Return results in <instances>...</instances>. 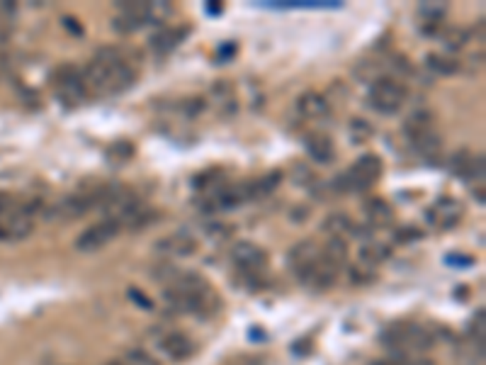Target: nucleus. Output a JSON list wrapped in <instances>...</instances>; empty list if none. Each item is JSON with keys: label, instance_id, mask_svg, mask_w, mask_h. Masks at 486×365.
Returning <instances> with one entry per match:
<instances>
[{"label": "nucleus", "instance_id": "1", "mask_svg": "<svg viewBox=\"0 0 486 365\" xmlns=\"http://www.w3.org/2000/svg\"><path fill=\"white\" fill-rule=\"evenodd\" d=\"M379 341L387 353H404V356H423L433 349V336L413 322L392 324L389 329H384Z\"/></svg>", "mask_w": 486, "mask_h": 365}, {"label": "nucleus", "instance_id": "2", "mask_svg": "<svg viewBox=\"0 0 486 365\" xmlns=\"http://www.w3.org/2000/svg\"><path fill=\"white\" fill-rule=\"evenodd\" d=\"M382 170H384V163L377 154H363L346 173L336 175L334 190L336 192H365L379 180Z\"/></svg>", "mask_w": 486, "mask_h": 365}, {"label": "nucleus", "instance_id": "3", "mask_svg": "<svg viewBox=\"0 0 486 365\" xmlns=\"http://www.w3.org/2000/svg\"><path fill=\"white\" fill-rule=\"evenodd\" d=\"M95 61H98L100 66L108 71L110 96L124 93L127 88L134 86V81H136V66H134L132 58H129L127 51L120 49V46H103V49L95 54Z\"/></svg>", "mask_w": 486, "mask_h": 365}, {"label": "nucleus", "instance_id": "4", "mask_svg": "<svg viewBox=\"0 0 486 365\" xmlns=\"http://www.w3.org/2000/svg\"><path fill=\"white\" fill-rule=\"evenodd\" d=\"M408 96V88L401 83L394 76H379L375 83H370V93H367V103L372 110L382 115H394L401 110L404 100Z\"/></svg>", "mask_w": 486, "mask_h": 365}, {"label": "nucleus", "instance_id": "5", "mask_svg": "<svg viewBox=\"0 0 486 365\" xmlns=\"http://www.w3.org/2000/svg\"><path fill=\"white\" fill-rule=\"evenodd\" d=\"M231 261L236 266V273L243 280H260V275L268 268V253L265 249H260L253 241H241L231 249Z\"/></svg>", "mask_w": 486, "mask_h": 365}, {"label": "nucleus", "instance_id": "6", "mask_svg": "<svg viewBox=\"0 0 486 365\" xmlns=\"http://www.w3.org/2000/svg\"><path fill=\"white\" fill-rule=\"evenodd\" d=\"M54 91L58 100H61L63 105H68V108H76V105H81L83 100H86V86H83V76H81V68L78 66H71V63H63V66H58L54 71Z\"/></svg>", "mask_w": 486, "mask_h": 365}, {"label": "nucleus", "instance_id": "7", "mask_svg": "<svg viewBox=\"0 0 486 365\" xmlns=\"http://www.w3.org/2000/svg\"><path fill=\"white\" fill-rule=\"evenodd\" d=\"M319 258H321V246H319L316 241L314 239L297 241L287 253V268L292 270L294 278L301 282L314 270V266L319 263Z\"/></svg>", "mask_w": 486, "mask_h": 365}, {"label": "nucleus", "instance_id": "8", "mask_svg": "<svg viewBox=\"0 0 486 365\" xmlns=\"http://www.w3.org/2000/svg\"><path fill=\"white\" fill-rule=\"evenodd\" d=\"M122 232V227L117 225L115 220H103L98 225L88 227L86 232H81V237L76 239V251L81 253H95L100 251L103 246H108L117 234Z\"/></svg>", "mask_w": 486, "mask_h": 365}, {"label": "nucleus", "instance_id": "9", "mask_svg": "<svg viewBox=\"0 0 486 365\" xmlns=\"http://www.w3.org/2000/svg\"><path fill=\"white\" fill-rule=\"evenodd\" d=\"M158 351H161L168 361L182 363V361H187V358H192L195 341L182 331H168L158 339Z\"/></svg>", "mask_w": 486, "mask_h": 365}, {"label": "nucleus", "instance_id": "10", "mask_svg": "<svg viewBox=\"0 0 486 365\" xmlns=\"http://www.w3.org/2000/svg\"><path fill=\"white\" fill-rule=\"evenodd\" d=\"M425 220L435 229H453L462 220V205L453 197H440L425 212Z\"/></svg>", "mask_w": 486, "mask_h": 365}, {"label": "nucleus", "instance_id": "11", "mask_svg": "<svg viewBox=\"0 0 486 365\" xmlns=\"http://www.w3.org/2000/svg\"><path fill=\"white\" fill-rule=\"evenodd\" d=\"M197 249H200L197 239L190 237V234H170V237H165L156 244V251L161 256H173V258H190L197 253Z\"/></svg>", "mask_w": 486, "mask_h": 365}, {"label": "nucleus", "instance_id": "12", "mask_svg": "<svg viewBox=\"0 0 486 365\" xmlns=\"http://www.w3.org/2000/svg\"><path fill=\"white\" fill-rule=\"evenodd\" d=\"M450 170L465 182L484 178V156H472L467 149H462L460 154H455L453 161H450Z\"/></svg>", "mask_w": 486, "mask_h": 365}, {"label": "nucleus", "instance_id": "13", "mask_svg": "<svg viewBox=\"0 0 486 365\" xmlns=\"http://www.w3.org/2000/svg\"><path fill=\"white\" fill-rule=\"evenodd\" d=\"M304 149L306 154H309L316 163H324V166H329V163H334L336 158V144L334 139L329 137V134H306L304 137Z\"/></svg>", "mask_w": 486, "mask_h": 365}, {"label": "nucleus", "instance_id": "14", "mask_svg": "<svg viewBox=\"0 0 486 365\" xmlns=\"http://www.w3.org/2000/svg\"><path fill=\"white\" fill-rule=\"evenodd\" d=\"M433 127H435V115L430 110H416V113H411L404 120V134L408 137V141H416L425 137V134L435 132Z\"/></svg>", "mask_w": 486, "mask_h": 365}, {"label": "nucleus", "instance_id": "15", "mask_svg": "<svg viewBox=\"0 0 486 365\" xmlns=\"http://www.w3.org/2000/svg\"><path fill=\"white\" fill-rule=\"evenodd\" d=\"M297 110L301 117H309V120H321L331 113V105L321 93H304L297 100Z\"/></svg>", "mask_w": 486, "mask_h": 365}, {"label": "nucleus", "instance_id": "16", "mask_svg": "<svg viewBox=\"0 0 486 365\" xmlns=\"http://www.w3.org/2000/svg\"><path fill=\"white\" fill-rule=\"evenodd\" d=\"M185 34H187V29H182V27H165L151 37V49L156 51L158 56L168 54V51H173L175 46L185 39Z\"/></svg>", "mask_w": 486, "mask_h": 365}, {"label": "nucleus", "instance_id": "17", "mask_svg": "<svg viewBox=\"0 0 486 365\" xmlns=\"http://www.w3.org/2000/svg\"><path fill=\"white\" fill-rule=\"evenodd\" d=\"M363 207H365L367 220H370L372 225H379V227L392 225V220H394V207H392V205H389L384 197H367Z\"/></svg>", "mask_w": 486, "mask_h": 365}, {"label": "nucleus", "instance_id": "18", "mask_svg": "<svg viewBox=\"0 0 486 365\" xmlns=\"http://www.w3.org/2000/svg\"><path fill=\"white\" fill-rule=\"evenodd\" d=\"M360 266L363 268H367V270H375V268H379L382 266L384 261H389V256H392V253H389V249L384 244H379V241H365L363 244V249H360Z\"/></svg>", "mask_w": 486, "mask_h": 365}, {"label": "nucleus", "instance_id": "19", "mask_svg": "<svg viewBox=\"0 0 486 365\" xmlns=\"http://www.w3.org/2000/svg\"><path fill=\"white\" fill-rule=\"evenodd\" d=\"M324 261H329L331 266L341 270L348 263V241L343 237H329L326 246L321 249Z\"/></svg>", "mask_w": 486, "mask_h": 365}, {"label": "nucleus", "instance_id": "20", "mask_svg": "<svg viewBox=\"0 0 486 365\" xmlns=\"http://www.w3.org/2000/svg\"><path fill=\"white\" fill-rule=\"evenodd\" d=\"M425 66H428L433 73L438 76H455L460 71V61L448 54H438V51H430L425 56Z\"/></svg>", "mask_w": 486, "mask_h": 365}, {"label": "nucleus", "instance_id": "21", "mask_svg": "<svg viewBox=\"0 0 486 365\" xmlns=\"http://www.w3.org/2000/svg\"><path fill=\"white\" fill-rule=\"evenodd\" d=\"M324 232L331 234V237H348V234L355 232V225L348 215H343V212H334V215L326 217Z\"/></svg>", "mask_w": 486, "mask_h": 365}, {"label": "nucleus", "instance_id": "22", "mask_svg": "<svg viewBox=\"0 0 486 365\" xmlns=\"http://www.w3.org/2000/svg\"><path fill=\"white\" fill-rule=\"evenodd\" d=\"M280 180H282L280 170H272V173H268L265 178H260L256 182H248V195H251V200H258V197L270 195V192L275 190L277 185H280Z\"/></svg>", "mask_w": 486, "mask_h": 365}, {"label": "nucleus", "instance_id": "23", "mask_svg": "<svg viewBox=\"0 0 486 365\" xmlns=\"http://www.w3.org/2000/svg\"><path fill=\"white\" fill-rule=\"evenodd\" d=\"M413 144V149L418 151L420 156H425V158H435V156H440V149H443V141L440 137H438L435 132H430V134H425V137H420L416 141H411Z\"/></svg>", "mask_w": 486, "mask_h": 365}, {"label": "nucleus", "instance_id": "24", "mask_svg": "<svg viewBox=\"0 0 486 365\" xmlns=\"http://www.w3.org/2000/svg\"><path fill=\"white\" fill-rule=\"evenodd\" d=\"M467 42H470V34H467V29H462V27H450L443 32V44H445V49H450V51L465 49Z\"/></svg>", "mask_w": 486, "mask_h": 365}, {"label": "nucleus", "instance_id": "25", "mask_svg": "<svg viewBox=\"0 0 486 365\" xmlns=\"http://www.w3.org/2000/svg\"><path fill=\"white\" fill-rule=\"evenodd\" d=\"M134 144H129L127 139H120V141H115V144L110 146L108 149V156L112 158V161H120V163H124V161H129V158L134 156Z\"/></svg>", "mask_w": 486, "mask_h": 365}, {"label": "nucleus", "instance_id": "26", "mask_svg": "<svg viewBox=\"0 0 486 365\" xmlns=\"http://www.w3.org/2000/svg\"><path fill=\"white\" fill-rule=\"evenodd\" d=\"M124 361L129 365H161L149 351H144V349H129L124 353Z\"/></svg>", "mask_w": 486, "mask_h": 365}, {"label": "nucleus", "instance_id": "27", "mask_svg": "<svg viewBox=\"0 0 486 365\" xmlns=\"http://www.w3.org/2000/svg\"><path fill=\"white\" fill-rule=\"evenodd\" d=\"M394 239H396V244H411V241L423 239V232H420L418 227H413V225L399 227V229L394 232Z\"/></svg>", "mask_w": 486, "mask_h": 365}, {"label": "nucleus", "instance_id": "28", "mask_svg": "<svg viewBox=\"0 0 486 365\" xmlns=\"http://www.w3.org/2000/svg\"><path fill=\"white\" fill-rule=\"evenodd\" d=\"M375 280V270H367L363 266L351 268V282L353 285H367V282Z\"/></svg>", "mask_w": 486, "mask_h": 365}, {"label": "nucleus", "instance_id": "29", "mask_svg": "<svg viewBox=\"0 0 486 365\" xmlns=\"http://www.w3.org/2000/svg\"><path fill=\"white\" fill-rule=\"evenodd\" d=\"M370 365H416L411 356H404V353H389L387 358L382 361H372Z\"/></svg>", "mask_w": 486, "mask_h": 365}, {"label": "nucleus", "instance_id": "30", "mask_svg": "<svg viewBox=\"0 0 486 365\" xmlns=\"http://www.w3.org/2000/svg\"><path fill=\"white\" fill-rule=\"evenodd\" d=\"M20 207V200L15 195H10V192H0V217H8L10 212H15Z\"/></svg>", "mask_w": 486, "mask_h": 365}, {"label": "nucleus", "instance_id": "31", "mask_svg": "<svg viewBox=\"0 0 486 365\" xmlns=\"http://www.w3.org/2000/svg\"><path fill=\"white\" fill-rule=\"evenodd\" d=\"M127 297L129 299H132V302L136 304V307H141V309H153V302H151V299L149 297H146L144 295V292H141V290H136V287H129V290H127Z\"/></svg>", "mask_w": 486, "mask_h": 365}, {"label": "nucleus", "instance_id": "32", "mask_svg": "<svg viewBox=\"0 0 486 365\" xmlns=\"http://www.w3.org/2000/svg\"><path fill=\"white\" fill-rule=\"evenodd\" d=\"M465 253H450L448 256V266H457V268H470L474 263V258H462Z\"/></svg>", "mask_w": 486, "mask_h": 365}, {"label": "nucleus", "instance_id": "33", "mask_svg": "<svg viewBox=\"0 0 486 365\" xmlns=\"http://www.w3.org/2000/svg\"><path fill=\"white\" fill-rule=\"evenodd\" d=\"M61 22H63V27L73 34V37H83V27L78 25V20H76V17H63Z\"/></svg>", "mask_w": 486, "mask_h": 365}, {"label": "nucleus", "instance_id": "34", "mask_svg": "<svg viewBox=\"0 0 486 365\" xmlns=\"http://www.w3.org/2000/svg\"><path fill=\"white\" fill-rule=\"evenodd\" d=\"M306 207H301V210H292V222H306Z\"/></svg>", "mask_w": 486, "mask_h": 365}, {"label": "nucleus", "instance_id": "35", "mask_svg": "<svg viewBox=\"0 0 486 365\" xmlns=\"http://www.w3.org/2000/svg\"><path fill=\"white\" fill-rule=\"evenodd\" d=\"M219 54H222L224 58L234 56V54H236V46H234V44H227V49H224V46H222V49H219Z\"/></svg>", "mask_w": 486, "mask_h": 365}, {"label": "nucleus", "instance_id": "36", "mask_svg": "<svg viewBox=\"0 0 486 365\" xmlns=\"http://www.w3.org/2000/svg\"><path fill=\"white\" fill-rule=\"evenodd\" d=\"M105 365H129V363L127 361H108Z\"/></svg>", "mask_w": 486, "mask_h": 365}]
</instances>
